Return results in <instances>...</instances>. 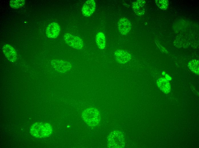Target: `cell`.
Masks as SVG:
<instances>
[{"mask_svg":"<svg viewBox=\"0 0 199 148\" xmlns=\"http://www.w3.org/2000/svg\"><path fill=\"white\" fill-rule=\"evenodd\" d=\"M114 57L116 61L118 63L124 64L130 61L132 56L130 54L125 50H118L114 54Z\"/></svg>","mask_w":199,"mask_h":148,"instance_id":"obj_6","label":"cell"},{"mask_svg":"<svg viewBox=\"0 0 199 148\" xmlns=\"http://www.w3.org/2000/svg\"><path fill=\"white\" fill-rule=\"evenodd\" d=\"M81 117L85 122L90 126H95L100 121V113L97 109L94 108L85 109L82 112Z\"/></svg>","mask_w":199,"mask_h":148,"instance_id":"obj_2","label":"cell"},{"mask_svg":"<svg viewBox=\"0 0 199 148\" xmlns=\"http://www.w3.org/2000/svg\"><path fill=\"white\" fill-rule=\"evenodd\" d=\"M96 42L98 47L100 49H104L106 46V40L104 34L102 32L98 33L96 36Z\"/></svg>","mask_w":199,"mask_h":148,"instance_id":"obj_13","label":"cell"},{"mask_svg":"<svg viewBox=\"0 0 199 148\" xmlns=\"http://www.w3.org/2000/svg\"><path fill=\"white\" fill-rule=\"evenodd\" d=\"M51 64L56 71L61 73L67 72L72 67V65L70 62L61 59H53L51 61Z\"/></svg>","mask_w":199,"mask_h":148,"instance_id":"obj_5","label":"cell"},{"mask_svg":"<svg viewBox=\"0 0 199 148\" xmlns=\"http://www.w3.org/2000/svg\"><path fill=\"white\" fill-rule=\"evenodd\" d=\"M3 52L7 59L11 62L16 61L17 54L15 50L9 44L4 45L2 48Z\"/></svg>","mask_w":199,"mask_h":148,"instance_id":"obj_8","label":"cell"},{"mask_svg":"<svg viewBox=\"0 0 199 148\" xmlns=\"http://www.w3.org/2000/svg\"><path fill=\"white\" fill-rule=\"evenodd\" d=\"M96 7V3L93 0L87 1L84 4L82 8V12L84 16L89 17L94 12Z\"/></svg>","mask_w":199,"mask_h":148,"instance_id":"obj_10","label":"cell"},{"mask_svg":"<svg viewBox=\"0 0 199 148\" xmlns=\"http://www.w3.org/2000/svg\"><path fill=\"white\" fill-rule=\"evenodd\" d=\"M25 3L24 0H13L10 1L9 5L12 8L17 9L22 7Z\"/></svg>","mask_w":199,"mask_h":148,"instance_id":"obj_15","label":"cell"},{"mask_svg":"<svg viewBox=\"0 0 199 148\" xmlns=\"http://www.w3.org/2000/svg\"><path fill=\"white\" fill-rule=\"evenodd\" d=\"M145 1L137 0L132 3V8L134 12L138 16L143 15L145 12Z\"/></svg>","mask_w":199,"mask_h":148,"instance_id":"obj_11","label":"cell"},{"mask_svg":"<svg viewBox=\"0 0 199 148\" xmlns=\"http://www.w3.org/2000/svg\"><path fill=\"white\" fill-rule=\"evenodd\" d=\"M107 143L108 147L109 148H123L125 144L124 135L119 131H112L108 137Z\"/></svg>","mask_w":199,"mask_h":148,"instance_id":"obj_3","label":"cell"},{"mask_svg":"<svg viewBox=\"0 0 199 148\" xmlns=\"http://www.w3.org/2000/svg\"><path fill=\"white\" fill-rule=\"evenodd\" d=\"M188 67L193 72L197 74H199L198 61L196 59L191 60L188 63Z\"/></svg>","mask_w":199,"mask_h":148,"instance_id":"obj_14","label":"cell"},{"mask_svg":"<svg viewBox=\"0 0 199 148\" xmlns=\"http://www.w3.org/2000/svg\"><path fill=\"white\" fill-rule=\"evenodd\" d=\"M157 83L159 88L165 94L169 93L171 91V87L168 81L163 78H160L157 81Z\"/></svg>","mask_w":199,"mask_h":148,"instance_id":"obj_12","label":"cell"},{"mask_svg":"<svg viewBox=\"0 0 199 148\" xmlns=\"http://www.w3.org/2000/svg\"><path fill=\"white\" fill-rule=\"evenodd\" d=\"M155 2L157 6L160 9L165 10L168 6V1L165 0H156Z\"/></svg>","mask_w":199,"mask_h":148,"instance_id":"obj_16","label":"cell"},{"mask_svg":"<svg viewBox=\"0 0 199 148\" xmlns=\"http://www.w3.org/2000/svg\"><path fill=\"white\" fill-rule=\"evenodd\" d=\"M63 38L65 42L71 48L80 50L83 46L82 40L77 36L69 33H66L64 35Z\"/></svg>","mask_w":199,"mask_h":148,"instance_id":"obj_4","label":"cell"},{"mask_svg":"<svg viewBox=\"0 0 199 148\" xmlns=\"http://www.w3.org/2000/svg\"><path fill=\"white\" fill-rule=\"evenodd\" d=\"M53 131L51 125L45 122H36L32 124L30 129V132L33 137L40 139L48 137Z\"/></svg>","mask_w":199,"mask_h":148,"instance_id":"obj_1","label":"cell"},{"mask_svg":"<svg viewBox=\"0 0 199 148\" xmlns=\"http://www.w3.org/2000/svg\"><path fill=\"white\" fill-rule=\"evenodd\" d=\"M60 28L59 24L53 22L49 24L47 27L46 33L47 36L51 38H55L59 34Z\"/></svg>","mask_w":199,"mask_h":148,"instance_id":"obj_7","label":"cell"},{"mask_svg":"<svg viewBox=\"0 0 199 148\" xmlns=\"http://www.w3.org/2000/svg\"><path fill=\"white\" fill-rule=\"evenodd\" d=\"M131 26L130 21L125 18H121L118 22V28L120 32L125 35L129 32Z\"/></svg>","mask_w":199,"mask_h":148,"instance_id":"obj_9","label":"cell"}]
</instances>
